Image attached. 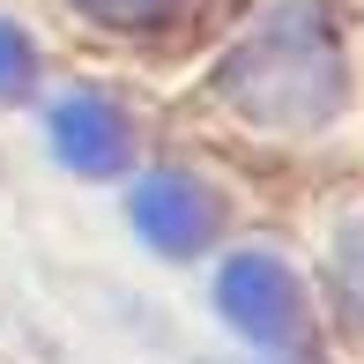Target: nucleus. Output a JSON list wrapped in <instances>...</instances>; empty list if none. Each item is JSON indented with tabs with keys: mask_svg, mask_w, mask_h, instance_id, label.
Returning <instances> with one entry per match:
<instances>
[{
	"mask_svg": "<svg viewBox=\"0 0 364 364\" xmlns=\"http://www.w3.org/2000/svg\"><path fill=\"white\" fill-rule=\"evenodd\" d=\"M223 105L260 127H312L342 105V45L320 0H275L216 68Z\"/></svg>",
	"mask_w": 364,
	"mask_h": 364,
	"instance_id": "obj_1",
	"label": "nucleus"
},
{
	"mask_svg": "<svg viewBox=\"0 0 364 364\" xmlns=\"http://www.w3.org/2000/svg\"><path fill=\"white\" fill-rule=\"evenodd\" d=\"M216 305L238 335H253L260 350H290L297 327H305V305H297V275L275 253H238L223 260L216 275Z\"/></svg>",
	"mask_w": 364,
	"mask_h": 364,
	"instance_id": "obj_2",
	"label": "nucleus"
},
{
	"mask_svg": "<svg viewBox=\"0 0 364 364\" xmlns=\"http://www.w3.org/2000/svg\"><path fill=\"white\" fill-rule=\"evenodd\" d=\"M134 230L156 253H193V245H208V230H216V208H208V193L193 186V178L149 171V178H134Z\"/></svg>",
	"mask_w": 364,
	"mask_h": 364,
	"instance_id": "obj_3",
	"label": "nucleus"
},
{
	"mask_svg": "<svg viewBox=\"0 0 364 364\" xmlns=\"http://www.w3.org/2000/svg\"><path fill=\"white\" fill-rule=\"evenodd\" d=\"M53 149H60V164L105 178V171L127 164V119L105 105V97H90V90L60 97V105H53Z\"/></svg>",
	"mask_w": 364,
	"mask_h": 364,
	"instance_id": "obj_4",
	"label": "nucleus"
},
{
	"mask_svg": "<svg viewBox=\"0 0 364 364\" xmlns=\"http://www.w3.org/2000/svg\"><path fill=\"white\" fill-rule=\"evenodd\" d=\"M82 8H90L97 23H112V30H164V23H178L193 0H82Z\"/></svg>",
	"mask_w": 364,
	"mask_h": 364,
	"instance_id": "obj_5",
	"label": "nucleus"
},
{
	"mask_svg": "<svg viewBox=\"0 0 364 364\" xmlns=\"http://www.w3.org/2000/svg\"><path fill=\"white\" fill-rule=\"evenodd\" d=\"M335 290H342V312L364 327V216L342 230V245H335Z\"/></svg>",
	"mask_w": 364,
	"mask_h": 364,
	"instance_id": "obj_6",
	"label": "nucleus"
},
{
	"mask_svg": "<svg viewBox=\"0 0 364 364\" xmlns=\"http://www.w3.org/2000/svg\"><path fill=\"white\" fill-rule=\"evenodd\" d=\"M30 90V38L15 23H0V97Z\"/></svg>",
	"mask_w": 364,
	"mask_h": 364,
	"instance_id": "obj_7",
	"label": "nucleus"
}]
</instances>
